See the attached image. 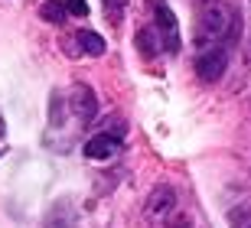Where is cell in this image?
<instances>
[{
	"instance_id": "8",
	"label": "cell",
	"mask_w": 251,
	"mask_h": 228,
	"mask_svg": "<svg viewBox=\"0 0 251 228\" xmlns=\"http://www.w3.org/2000/svg\"><path fill=\"white\" fill-rule=\"evenodd\" d=\"M137 49L147 55V59H150V55H157V52H163V43H160V36H157V29H153V26H144L137 33Z\"/></svg>"
},
{
	"instance_id": "15",
	"label": "cell",
	"mask_w": 251,
	"mask_h": 228,
	"mask_svg": "<svg viewBox=\"0 0 251 228\" xmlns=\"http://www.w3.org/2000/svg\"><path fill=\"white\" fill-rule=\"evenodd\" d=\"M245 59H248V65H251V33H248V46H245Z\"/></svg>"
},
{
	"instance_id": "11",
	"label": "cell",
	"mask_w": 251,
	"mask_h": 228,
	"mask_svg": "<svg viewBox=\"0 0 251 228\" xmlns=\"http://www.w3.org/2000/svg\"><path fill=\"white\" fill-rule=\"evenodd\" d=\"M62 3L72 17H85V13H88V3H85V0H62Z\"/></svg>"
},
{
	"instance_id": "5",
	"label": "cell",
	"mask_w": 251,
	"mask_h": 228,
	"mask_svg": "<svg viewBox=\"0 0 251 228\" xmlns=\"http://www.w3.org/2000/svg\"><path fill=\"white\" fill-rule=\"evenodd\" d=\"M118 147H121V140L118 137H111V134H98V137H92V140H85V156L88 160H111L114 153H118Z\"/></svg>"
},
{
	"instance_id": "2",
	"label": "cell",
	"mask_w": 251,
	"mask_h": 228,
	"mask_svg": "<svg viewBox=\"0 0 251 228\" xmlns=\"http://www.w3.org/2000/svg\"><path fill=\"white\" fill-rule=\"evenodd\" d=\"M153 29H157L163 49H167V52H176L179 49V23H176L173 10H170L163 0H153Z\"/></svg>"
},
{
	"instance_id": "4",
	"label": "cell",
	"mask_w": 251,
	"mask_h": 228,
	"mask_svg": "<svg viewBox=\"0 0 251 228\" xmlns=\"http://www.w3.org/2000/svg\"><path fill=\"white\" fill-rule=\"evenodd\" d=\"M72 114L82 124H92L95 118H98V98H95V91H92V85H75L72 88Z\"/></svg>"
},
{
	"instance_id": "13",
	"label": "cell",
	"mask_w": 251,
	"mask_h": 228,
	"mask_svg": "<svg viewBox=\"0 0 251 228\" xmlns=\"http://www.w3.org/2000/svg\"><path fill=\"white\" fill-rule=\"evenodd\" d=\"M52 124H62V101H59V95H52Z\"/></svg>"
},
{
	"instance_id": "9",
	"label": "cell",
	"mask_w": 251,
	"mask_h": 228,
	"mask_svg": "<svg viewBox=\"0 0 251 228\" xmlns=\"http://www.w3.org/2000/svg\"><path fill=\"white\" fill-rule=\"evenodd\" d=\"M43 20H49V23H62L65 20V3H43Z\"/></svg>"
},
{
	"instance_id": "7",
	"label": "cell",
	"mask_w": 251,
	"mask_h": 228,
	"mask_svg": "<svg viewBox=\"0 0 251 228\" xmlns=\"http://www.w3.org/2000/svg\"><path fill=\"white\" fill-rule=\"evenodd\" d=\"M75 39H78V49H82L85 55H104V39L98 36L95 29H78Z\"/></svg>"
},
{
	"instance_id": "3",
	"label": "cell",
	"mask_w": 251,
	"mask_h": 228,
	"mask_svg": "<svg viewBox=\"0 0 251 228\" xmlns=\"http://www.w3.org/2000/svg\"><path fill=\"white\" fill-rule=\"evenodd\" d=\"M225 69H228V55H225L222 46H209V49H202V52L196 55V75L209 85L219 82L225 75Z\"/></svg>"
},
{
	"instance_id": "17",
	"label": "cell",
	"mask_w": 251,
	"mask_h": 228,
	"mask_svg": "<svg viewBox=\"0 0 251 228\" xmlns=\"http://www.w3.org/2000/svg\"><path fill=\"white\" fill-rule=\"evenodd\" d=\"M248 3H251V0H248Z\"/></svg>"
},
{
	"instance_id": "12",
	"label": "cell",
	"mask_w": 251,
	"mask_h": 228,
	"mask_svg": "<svg viewBox=\"0 0 251 228\" xmlns=\"http://www.w3.org/2000/svg\"><path fill=\"white\" fill-rule=\"evenodd\" d=\"M104 7H108V17H121V7H124V0H104Z\"/></svg>"
},
{
	"instance_id": "10",
	"label": "cell",
	"mask_w": 251,
	"mask_h": 228,
	"mask_svg": "<svg viewBox=\"0 0 251 228\" xmlns=\"http://www.w3.org/2000/svg\"><path fill=\"white\" fill-rule=\"evenodd\" d=\"M232 228H251V209H235L232 212Z\"/></svg>"
},
{
	"instance_id": "14",
	"label": "cell",
	"mask_w": 251,
	"mask_h": 228,
	"mask_svg": "<svg viewBox=\"0 0 251 228\" xmlns=\"http://www.w3.org/2000/svg\"><path fill=\"white\" fill-rule=\"evenodd\" d=\"M170 228H189V219H173V225Z\"/></svg>"
},
{
	"instance_id": "1",
	"label": "cell",
	"mask_w": 251,
	"mask_h": 228,
	"mask_svg": "<svg viewBox=\"0 0 251 228\" xmlns=\"http://www.w3.org/2000/svg\"><path fill=\"white\" fill-rule=\"evenodd\" d=\"M235 26V13L232 7H225V3H212V7H205L196 20V43L199 46H215L222 43Z\"/></svg>"
},
{
	"instance_id": "16",
	"label": "cell",
	"mask_w": 251,
	"mask_h": 228,
	"mask_svg": "<svg viewBox=\"0 0 251 228\" xmlns=\"http://www.w3.org/2000/svg\"><path fill=\"white\" fill-rule=\"evenodd\" d=\"M0 140H3V121H0Z\"/></svg>"
},
{
	"instance_id": "6",
	"label": "cell",
	"mask_w": 251,
	"mask_h": 228,
	"mask_svg": "<svg viewBox=\"0 0 251 228\" xmlns=\"http://www.w3.org/2000/svg\"><path fill=\"white\" fill-rule=\"evenodd\" d=\"M173 205H176V192H173V186H157V189L150 192V199H147V215H153V219L170 215Z\"/></svg>"
}]
</instances>
